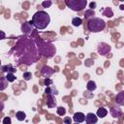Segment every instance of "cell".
I'll use <instances>...</instances> for the list:
<instances>
[{
    "label": "cell",
    "mask_w": 124,
    "mask_h": 124,
    "mask_svg": "<svg viewBox=\"0 0 124 124\" xmlns=\"http://www.w3.org/2000/svg\"><path fill=\"white\" fill-rule=\"evenodd\" d=\"M31 25H33L36 29H45L50 22L49 15L45 11H38L32 16V19L29 21Z\"/></svg>",
    "instance_id": "obj_1"
},
{
    "label": "cell",
    "mask_w": 124,
    "mask_h": 124,
    "mask_svg": "<svg viewBox=\"0 0 124 124\" xmlns=\"http://www.w3.org/2000/svg\"><path fill=\"white\" fill-rule=\"evenodd\" d=\"M106 27V22L104 21V19H102L101 17H96L93 16L90 19H88L87 22V28L90 32L92 33H98L101 32L102 30H104V28Z\"/></svg>",
    "instance_id": "obj_2"
},
{
    "label": "cell",
    "mask_w": 124,
    "mask_h": 124,
    "mask_svg": "<svg viewBox=\"0 0 124 124\" xmlns=\"http://www.w3.org/2000/svg\"><path fill=\"white\" fill-rule=\"evenodd\" d=\"M65 4L72 11L80 12L86 7L87 0H65Z\"/></svg>",
    "instance_id": "obj_3"
},
{
    "label": "cell",
    "mask_w": 124,
    "mask_h": 124,
    "mask_svg": "<svg viewBox=\"0 0 124 124\" xmlns=\"http://www.w3.org/2000/svg\"><path fill=\"white\" fill-rule=\"evenodd\" d=\"M110 49H111V46L106 43H100L97 46L98 53L101 55H107L108 52H110Z\"/></svg>",
    "instance_id": "obj_4"
},
{
    "label": "cell",
    "mask_w": 124,
    "mask_h": 124,
    "mask_svg": "<svg viewBox=\"0 0 124 124\" xmlns=\"http://www.w3.org/2000/svg\"><path fill=\"white\" fill-rule=\"evenodd\" d=\"M54 73V70L49 66H44L41 70V74L44 78H50Z\"/></svg>",
    "instance_id": "obj_5"
},
{
    "label": "cell",
    "mask_w": 124,
    "mask_h": 124,
    "mask_svg": "<svg viewBox=\"0 0 124 124\" xmlns=\"http://www.w3.org/2000/svg\"><path fill=\"white\" fill-rule=\"evenodd\" d=\"M85 122L87 124H95L98 122V116L92 112H89L85 115Z\"/></svg>",
    "instance_id": "obj_6"
},
{
    "label": "cell",
    "mask_w": 124,
    "mask_h": 124,
    "mask_svg": "<svg viewBox=\"0 0 124 124\" xmlns=\"http://www.w3.org/2000/svg\"><path fill=\"white\" fill-rule=\"evenodd\" d=\"M73 119L76 123H82L85 121V114L82 112H76L74 113Z\"/></svg>",
    "instance_id": "obj_7"
},
{
    "label": "cell",
    "mask_w": 124,
    "mask_h": 124,
    "mask_svg": "<svg viewBox=\"0 0 124 124\" xmlns=\"http://www.w3.org/2000/svg\"><path fill=\"white\" fill-rule=\"evenodd\" d=\"M109 112H110V115L113 118H117V117H119V116L122 115V110H121V108L119 107H112L110 108Z\"/></svg>",
    "instance_id": "obj_8"
},
{
    "label": "cell",
    "mask_w": 124,
    "mask_h": 124,
    "mask_svg": "<svg viewBox=\"0 0 124 124\" xmlns=\"http://www.w3.org/2000/svg\"><path fill=\"white\" fill-rule=\"evenodd\" d=\"M115 102L118 106H124V90L117 93L115 97Z\"/></svg>",
    "instance_id": "obj_9"
},
{
    "label": "cell",
    "mask_w": 124,
    "mask_h": 124,
    "mask_svg": "<svg viewBox=\"0 0 124 124\" xmlns=\"http://www.w3.org/2000/svg\"><path fill=\"white\" fill-rule=\"evenodd\" d=\"M46 104H47L48 108H54L56 106V100L54 99L52 94L47 95V102H46Z\"/></svg>",
    "instance_id": "obj_10"
},
{
    "label": "cell",
    "mask_w": 124,
    "mask_h": 124,
    "mask_svg": "<svg viewBox=\"0 0 124 124\" xmlns=\"http://www.w3.org/2000/svg\"><path fill=\"white\" fill-rule=\"evenodd\" d=\"M96 114H97L98 117L104 118V117H106L107 114H108V109L105 108L104 107H101V108H99L97 109V113H96Z\"/></svg>",
    "instance_id": "obj_11"
},
{
    "label": "cell",
    "mask_w": 124,
    "mask_h": 124,
    "mask_svg": "<svg viewBox=\"0 0 124 124\" xmlns=\"http://www.w3.org/2000/svg\"><path fill=\"white\" fill-rule=\"evenodd\" d=\"M45 92H46V95H50V94H52V95H57V94H58L57 89H56L55 87H53L52 85L46 86V88Z\"/></svg>",
    "instance_id": "obj_12"
},
{
    "label": "cell",
    "mask_w": 124,
    "mask_h": 124,
    "mask_svg": "<svg viewBox=\"0 0 124 124\" xmlns=\"http://www.w3.org/2000/svg\"><path fill=\"white\" fill-rule=\"evenodd\" d=\"M1 70H2V72H7V73H16V68L13 67L11 64L2 66V67H1Z\"/></svg>",
    "instance_id": "obj_13"
},
{
    "label": "cell",
    "mask_w": 124,
    "mask_h": 124,
    "mask_svg": "<svg viewBox=\"0 0 124 124\" xmlns=\"http://www.w3.org/2000/svg\"><path fill=\"white\" fill-rule=\"evenodd\" d=\"M32 26H33V25H31L30 22H24V23L21 25V30H22V32H24V33H29V32L32 31Z\"/></svg>",
    "instance_id": "obj_14"
},
{
    "label": "cell",
    "mask_w": 124,
    "mask_h": 124,
    "mask_svg": "<svg viewBox=\"0 0 124 124\" xmlns=\"http://www.w3.org/2000/svg\"><path fill=\"white\" fill-rule=\"evenodd\" d=\"M97 88V85H96V82L93 81V80H89L86 84V89L87 91H90V92H93L94 90H96Z\"/></svg>",
    "instance_id": "obj_15"
},
{
    "label": "cell",
    "mask_w": 124,
    "mask_h": 124,
    "mask_svg": "<svg viewBox=\"0 0 124 124\" xmlns=\"http://www.w3.org/2000/svg\"><path fill=\"white\" fill-rule=\"evenodd\" d=\"M103 16H107V17H112L113 16V12L110 8H105L103 11Z\"/></svg>",
    "instance_id": "obj_16"
},
{
    "label": "cell",
    "mask_w": 124,
    "mask_h": 124,
    "mask_svg": "<svg viewBox=\"0 0 124 124\" xmlns=\"http://www.w3.org/2000/svg\"><path fill=\"white\" fill-rule=\"evenodd\" d=\"M94 16H95V12H94V10H92V9L86 10L85 13H84V17H85V18H88V19H90V18L93 17Z\"/></svg>",
    "instance_id": "obj_17"
},
{
    "label": "cell",
    "mask_w": 124,
    "mask_h": 124,
    "mask_svg": "<svg viewBox=\"0 0 124 124\" xmlns=\"http://www.w3.org/2000/svg\"><path fill=\"white\" fill-rule=\"evenodd\" d=\"M81 23H82V19L80 18V17H74L73 19H72V24L74 25V26H76V27H78V26H80L81 25Z\"/></svg>",
    "instance_id": "obj_18"
},
{
    "label": "cell",
    "mask_w": 124,
    "mask_h": 124,
    "mask_svg": "<svg viewBox=\"0 0 124 124\" xmlns=\"http://www.w3.org/2000/svg\"><path fill=\"white\" fill-rule=\"evenodd\" d=\"M16 119L18 120V121H23L24 119H25V117H26V114H25V112H23V111H17L16 113Z\"/></svg>",
    "instance_id": "obj_19"
},
{
    "label": "cell",
    "mask_w": 124,
    "mask_h": 124,
    "mask_svg": "<svg viewBox=\"0 0 124 124\" xmlns=\"http://www.w3.org/2000/svg\"><path fill=\"white\" fill-rule=\"evenodd\" d=\"M56 112H57V114L59 116H64L65 113H66V108L64 107H58L56 108Z\"/></svg>",
    "instance_id": "obj_20"
},
{
    "label": "cell",
    "mask_w": 124,
    "mask_h": 124,
    "mask_svg": "<svg viewBox=\"0 0 124 124\" xmlns=\"http://www.w3.org/2000/svg\"><path fill=\"white\" fill-rule=\"evenodd\" d=\"M6 81H8V79L6 78V77H2V78H1V86H0V90H1V91H3V90L7 87Z\"/></svg>",
    "instance_id": "obj_21"
},
{
    "label": "cell",
    "mask_w": 124,
    "mask_h": 124,
    "mask_svg": "<svg viewBox=\"0 0 124 124\" xmlns=\"http://www.w3.org/2000/svg\"><path fill=\"white\" fill-rule=\"evenodd\" d=\"M6 78L8 79V81L10 82H13L16 80V77L14 75V73H7V76H6Z\"/></svg>",
    "instance_id": "obj_22"
},
{
    "label": "cell",
    "mask_w": 124,
    "mask_h": 124,
    "mask_svg": "<svg viewBox=\"0 0 124 124\" xmlns=\"http://www.w3.org/2000/svg\"><path fill=\"white\" fill-rule=\"evenodd\" d=\"M52 5V1L51 0H45L42 2V6L44 8H49Z\"/></svg>",
    "instance_id": "obj_23"
},
{
    "label": "cell",
    "mask_w": 124,
    "mask_h": 124,
    "mask_svg": "<svg viewBox=\"0 0 124 124\" xmlns=\"http://www.w3.org/2000/svg\"><path fill=\"white\" fill-rule=\"evenodd\" d=\"M32 78V74L30 72H25L23 73V79L24 80H29Z\"/></svg>",
    "instance_id": "obj_24"
},
{
    "label": "cell",
    "mask_w": 124,
    "mask_h": 124,
    "mask_svg": "<svg viewBox=\"0 0 124 124\" xmlns=\"http://www.w3.org/2000/svg\"><path fill=\"white\" fill-rule=\"evenodd\" d=\"M2 123H3V124H11V123H12L11 117H10V116H6V117H4L3 120H2Z\"/></svg>",
    "instance_id": "obj_25"
},
{
    "label": "cell",
    "mask_w": 124,
    "mask_h": 124,
    "mask_svg": "<svg viewBox=\"0 0 124 124\" xmlns=\"http://www.w3.org/2000/svg\"><path fill=\"white\" fill-rule=\"evenodd\" d=\"M45 85H46V86H49V85H52V83H53V81H52V79H50L49 78H45Z\"/></svg>",
    "instance_id": "obj_26"
},
{
    "label": "cell",
    "mask_w": 124,
    "mask_h": 124,
    "mask_svg": "<svg viewBox=\"0 0 124 124\" xmlns=\"http://www.w3.org/2000/svg\"><path fill=\"white\" fill-rule=\"evenodd\" d=\"M63 122H64L65 124H71V123H72V119H71L70 116H66V117L63 118Z\"/></svg>",
    "instance_id": "obj_27"
},
{
    "label": "cell",
    "mask_w": 124,
    "mask_h": 124,
    "mask_svg": "<svg viewBox=\"0 0 124 124\" xmlns=\"http://www.w3.org/2000/svg\"><path fill=\"white\" fill-rule=\"evenodd\" d=\"M96 5H97L96 2H91V3H89V8L94 10V8H96Z\"/></svg>",
    "instance_id": "obj_28"
},
{
    "label": "cell",
    "mask_w": 124,
    "mask_h": 124,
    "mask_svg": "<svg viewBox=\"0 0 124 124\" xmlns=\"http://www.w3.org/2000/svg\"><path fill=\"white\" fill-rule=\"evenodd\" d=\"M120 10H124V5H120Z\"/></svg>",
    "instance_id": "obj_29"
},
{
    "label": "cell",
    "mask_w": 124,
    "mask_h": 124,
    "mask_svg": "<svg viewBox=\"0 0 124 124\" xmlns=\"http://www.w3.org/2000/svg\"><path fill=\"white\" fill-rule=\"evenodd\" d=\"M1 33H2V39H4V37H5V35H4V32H3V31H2V32H1Z\"/></svg>",
    "instance_id": "obj_30"
},
{
    "label": "cell",
    "mask_w": 124,
    "mask_h": 124,
    "mask_svg": "<svg viewBox=\"0 0 124 124\" xmlns=\"http://www.w3.org/2000/svg\"><path fill=\"white\" fill-rule=\"evenodd\" d=\"M119 1H124V0H119Z\"/></svg>",
    "instance_id": "obj_31"
},
{
    "label": "cell",
    "mask_w": 124,
    "mask_h": 124,
    "mask_svg": "<svg viewBox=\"0 0 124 124\" xmlns=\"http://www.w3.org/2000/svg\"><path fill=\"white\" fill-rule=\"evenodd\" d=\"M123 120H124V115H123Z\"/></svg>",
    "instance_id": "obj_32"
}]
</instances>
